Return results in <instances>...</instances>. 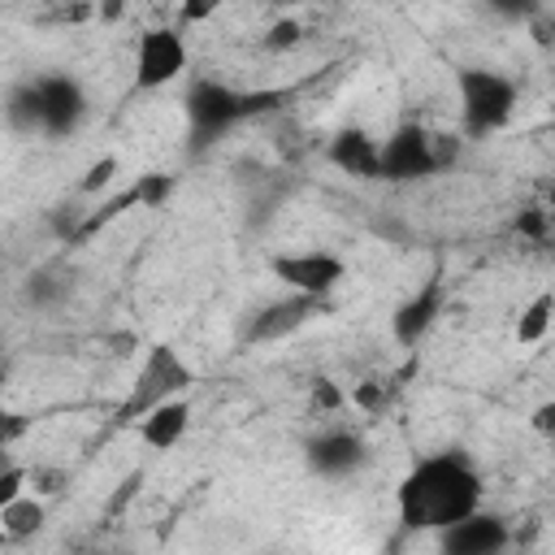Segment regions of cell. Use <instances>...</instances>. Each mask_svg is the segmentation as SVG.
Returning a JSON list of instances; mask_svg holds the SVG:
<instances>
[{
  "label": "cell",
  "instance_id": "5b68a950",
  "mask_svg": "<svg viewBox=\"0 0 555 555\" xmlns=\"http://www.w3.org/2000/svg\"><path fill=\"white\" fill-rule=\"evenodd\" d=\"M273 100L278 95H251V91L225 87L217 78H199L186 91V121H191L195 143H212L217 134H225L230 126H238L243 117H251L256 108H264Z\"/></svg>",
  "mask_w": 555,
  "mask_h": 555
},
{
  "label": "cell",
  "instance_id": "9c48e42d",
  "mask_svg": "<svg viewBox=\"0 0 555 555\" xmlns=\"http://www.w3.org/2000/svg\"><path fill=\"white\" fill-rule=\"evenodd\" d=\"M35 104H39V130L43 134H69V130H78V121L87 113V95H82L78 78H69V74L35 78Z\"/></svg>",
  "mask_w": 555,
  "mask_h": 555
},
{
  "label": "cell",
  "instance_id": "52a82bcc",
  "mask_svg": "<svg viewBox=\"0 0 555 555\" xmlns=\"http://www.w3.org/2000/svg\"><path fill=\"white\" fill-rule=\"evenodd\" d=\"M269 273H273L286 291L330 299V295L343 286V278H347V260H343L338 251H325V247H299V251H278V256H269Z\"/></svg>",
  "mask_w": 555,
  "mask_h": 555
},
{
  "label": "cell",
  "instance_id": "cb8c5ba5",
  "mask_svg": "<svg viewBox=\"0 0 555 555\" xmlns=\"http://www.w3.org/2000/svg\"><path fill=\"white\" fill-rule=\"evenodd\" d=\"M113 173H117V156H104V160H95V165L87 169V178L78 182V191H82V195H95Z\"/></svg>",
  "mask_w": 555,
  "mask_h": 555
},
{
  "label": "cell",
  "instance_id": "9a60e30c",
  "mask_svg": "<svg viewBox=\"0 0 555 555\" xmlns=\"http://www.w3.org/2000/svg\"><path fill=\"white\" fill-rule=\"evenodd\" d=\"M551 325H555V291H542V295H533L520 308V317H516V343L520 347H533V343H542L551 334Z\"/></svg>",
  "mask_w": 555,
  "mask_h": 555
},
{
  "label": "cell",
  "instance_id": "ba28073f",
  "mask_svg": "<svg viewBox=\"0 0 555 555\" xmlns=\"http://www.w3.org/2000/svg\"><path fill=\"white\" fill-rule=\"evenodd\" d=\"M325 299H317V295H299V291H291L286 299H273V304H260L256 312H251V321H247V343H256V347H269V343H282V338H291V334H299L312 317H317V308H321Z\"/></svg>",
  "mask_w": 555,
  "mask_h": 555
},
{
  "label": "cell",
  "instance_id": "ffe728a7",
  "mask_svg": "<svg viewBox=\"0 0 555 555\" xmlns=\"http://www.w3.org/2000/svg\"><path fill=\"white\" fill-rule=\"evenodd\" d=\"M26 481H30V468L17 464V460H4V468H0V503L22 499L26 494Z\"/></svg>",
  "mask_w": 555,
  "mask_h": 555
},
{
  "label": "cell",
  "instance_id": "3957f363",
  "mask_svg": "<svg viewBox=\"0 0 555 555\" xmlns=\"http://www.w3.org/2000/svg\"><path fill=\"white\" fill-rule=\"evenodd\" d=\"M460 156V139L451 134H434L416 121L395 126L382 139V182H416L429 178L434 169L451 165Z\"/></svg>",
  "mask_w": 555,
  "mask_h": 555
},
{
  "label": "cell",
  "instance_id": "4fadbf2b",
  "mask_svg": "<svg viewBox=\"0 0 555 555\" xmlns=\"http://www.w3.org/2000/svg\"><path fill=\"white\" fill-rule=\"evenodd\" d=\"M325 156H330V165L338 173H347L356 182H377L382 178V143L369 130H360V126H343L330 139Z\"/></svg>",
  "mask_w": 555,
  "mask_h": 555
},
{
  "label": "cell",
  "instance_id": "7a4b0ae2",
  "mask_svg": "<svg viewBox=\"0 0 555 555\" xmlns=\"http://www.w3.org/2000/svg\"><path fill=\"white\" fill-rule=\"evenodd\" d=\"M455 91H460V121L468 139H486L503 130L520 104L516 78L486 69V65H460L455 69Z\"/></svg>",
  "mask_w": 555,
  "mask_h": 555
},
{
  "label": "cell",
  "instance_id": "484cf974",
  "mask_svg": "<svg viewBox=\"0 0 555 555\" xmlns=\"http://www.w3.org/2000/svg\"><path fill=\"white\" fill-rule=\"evenodd\" d=\"M312 390H317V403H321V408H338V403H343V395H338L330 382H317Z\"/></svg>",
  "mask_w": 555,
  "mask_h": 555
},
{
  "label": "cell",
  "instance_id": "f546056e",
  "mask_svg": "<svg viewBox=\"0 0 555 555\" xmlns=\"http://www.w3.org/2000/svg\"><path fill=\"white\" fill-rule=\"evenodd\" d=\"M551 108H555V100H551Z\"/></svg>",
  "mask_w": 555,
  "mask_h": 555
},
{
  "label": "cell",
  "instance_id": "7402d4cb",
  "mask_svg": "<svg viewBox=\"0 0 555 555\" xmlns=\"http://www.w3.org/2000/svg\"><path fill=\"white\" fill-rule=\"evenodd\" d=\"M529 425H533V434L555 451V399L538 403V408H533V416H529Z\"/></svg>",
  "mask_w": 555,
  "mask_h": 555
},
{
  "label": "cell",
  "instance_id": "8992f818",
  "mask_svg": "<svg viewBox=\"0 0 555 555\" xmlns=\"http://www.w3.org/2000/svg\"><path fill=\"white\" fill-rule=\"evenodd\" d=\"M191 52L182 26H147L134 39V91H160L182 78Z\"/></svg>",
  "mask_w": 555,
  "mask_h": 555
},
{
  "label": "cell",
  "instance_id": "5bb4252c",
  "mask_svg": "<svg viewBox=\"0 0 555 555\" xmlns=\"http://www.w3.org/2000/svg\"><path fill=\"white\" fill-rule=\"evenodd\" d=\"M134 429H139V438L152 451H173L186 438V429H191V403H186V395H173V399L156 403L152 412H143L134 421Z\"/></svg>",
  "mask_w": 555,
  "mask_h": 555
},
{
  "label": "cell",
  "instance_id": "8fae6325",
  "mask_svg": "<svg viewBox=\"0 0 555 555\" xmlns=\"http://www.w3.org/2000/svg\"><path fill=\"white\" fill-rule=\"evenodd\" d=\"M308 455V468L317 477H351L356 468H364L369 460V447L356 429H343V425H330V429H317L304 447Z\"/></svg>",
  "mask_w": 555,
  "mask_h": 555
},
{
  "label": "cell",
  "instance_id": "2e32d148",
  "mask_svg": "<svg viewBox=\"0 0 555 555\" xmlns=\"http://www.w3.org/2000/svg\"><path fill=\"white\" fill-rule=\"evenodd\" d=\"M0 529H4V538H35L39 529H43V503L35 499V494H22V499H13V503H0Z\"/></svg>",
  "mask_w": 555,
  "mask_h": 555
},
{
  "label": "cell",
  "instance_id": "277c9868",
  "mask_svg": "<svg viewBox=\"0 0 555 555\" xmlns=\"http://www.w3.org/2000/svg\"><path fill=\"white\" fill-rule=\"evenodd\" d=\"M191 382H195L191 364H186L169 343H152L147 356H143V364H139V373H134V386H130L126 403L117 408V425H134V421H139L143 412H152L156 403H165V399H173V395H186Z\"/></svg>",
  "mask_w": 555,
  "mask_h": 555
},
{
  "label": "cell",
  "instance_id": "7c38bea8",
  "mask_svg": "<svg viewBox=\"0 0 555 555\" xmlns=\"http://www.w3.org/2000/svg\"><path fill=\"white\" fill-rule=\"evenodd\" d=\"M447 308V291H442V273H429L399 308H395V317H390V334H395V343L399 347H416L429 330H434V321H438V312Z\"/></svg>",
  "mask_w": 555,
  "mask_h": 555
},
{
  "label": "cell",
  "instance_id": "6da1fadb",
  "mask_svg": "<svg viewBox=\"0 0 555 555\" xmlns=\"http://www.w3.org/2000/svg\"><path fill=\"white\" fill-rule=\"evenodd\" d=\"M481 490L486 486H481L477 464L460 447H447V451L421 455L399 477V486H395V512H399V525L403 529L438 533L451 520L477 512L481 507Z\"/></svg>",
  "mask_w": 555,
  "mask_h": 555
},
{
  "label": "cell",
  "instance_id": "30bf717a",
  "mask_svg": "<svg viewBox=\"0 0 555 555\" xmlns=\"http://www.w3.org/2000/svg\"><path fill=\"white\" fill-rule=\"evenodd\" d=\"M512 542L507 520L494 512H468L460 520H451L447 529H438V551L442 555H499Z\"/></svg>",
  "mask_w": 555,
  "mask_h": 555
},
{
  "label": "cell",
  "instance_id": "ac0fdd59",
  "mask_svg": "<svg viewBox=\"0 0 555 555\" xmlns=\"http://www.w3.org/2000/svg\"><path fill=\"white\" fill-rule=\"evenodd\" d=\"M173 186H178V182H173V173H143L130 191H134V199H139L143 208H160V204L173 195Z\"/></svg>",
  "mask_w": 555,
  "mask_h": 555
},
{
  "label": "cell",
  "instance_id": "4316f807",
  "mask_svg": "<svg viewBox=\"0 0 555 555\" xmlns=\"http://www.w3.org/2000/svg\"><path fill=\"white\" fill-rule=\"evenodd\" d=\"M22 429H26V421H22L17 412H9V416H4V434H0V442H4V447H13V438H17Z\"/></svg>",
  "mask_w": 555,
  "mask_h": 555
},
{
  "label": "cell",
  "instance_id": "e0dca14e",
  "mask_svg": "<svg viewBox=\"0 0 555 555\" xmlns=\"http://www.w3.org/2000/svg\"><path fill=\"white\" fill-rule=\"evenodd\" d=\"M9 121L17 130H39V104H35V82H17L9 91Z\"/></svg>",
  "mask_w": 555,
  "mask_h": 555
},
{
  "label": "cell",
  "instance_id": "603a6c76",
  "mask_svg": "<svg viewBox=\"0 0 555 555\" xmlns=\"http://www.w3.org/2000/svg\"><path fill=\"white\" fill-rule=\"evenodd\" d=\"M217 9H221V0H178V22H182V26H199V22H208Z\"/></svg>",
  "mask_w": 555,
  "mask_h": 555
},
{
  "label": "cell",
  "instance_id": "f1b7e54d",
  "mask_svg": "<svg viewBox=\"0 0 555 555\" xmlns=\"http://www.w3.org/2000/svg\"><path fill=\"white\" fill-rule=\"evenodd\" d=\"M117 13H121V0H104L100 4V17H117Z\"/></svg>",
  "mask_w": 555,
  "mask_h": 555
},
{
  "label": "cell",
  "instance_id": "d6986e66",
  "mask_svg": "<svg viewBox=\"0 0 555 555\" xmlns=\"http://www.w3.org/2000/svg\"><path fill=\"white\" fill-rule=\"evenodd\" d=\"M299 39H304V26L295 17H282V22H273L264 30V48L269 52H291V48H299Z\"/></svg>",
  "mask_w": 555,
  "mask_h": 555
},
{
  "label": "cell",
  "instance_id": "d4e9b609",
  "mask_svg": "<svg viewBox=\"0 0 555 555\" xmlns=\"http://www.w3.org/2000/svg\"><path fill=\"white\" fill-rule=\"evenodd\" d=\"M494 13H503V17H533L538 9H542V0H486Z\"/></svg>",
  "mask_w": 555,
  "mask_h": 555
},
{
  "label": "cell",
  "instance_id": "44dd1931",
  "mask_svg": "<svg viewBox=\"0 0 555 555\" xmlns=\"http://www.w3.org/2000/svg\"><path fill=\"white\" fill-rule=\"evenodd\" d=\"M516 230H520L525 238H533V243H546V238H551V217H546V204H538V208H520Z\"/></svg>",
  "mask_w": 555,
  "mask_h": 555
},
{
  "label": "cell",
  "instance_id": "83f0119b",
  "mask_svg": "<svg viewBox=\"0 0 555 555\" xmlns=\"http://www.w3.org/2000/svg\"><path fill=\"white\" fill-rule=\"evenodd\" d=\"M356 403H360V408H382V390L369 382V386H360V390H356Z\"/></svg>",
  "mask_w": 555,
  "mask_h": 555
}]
</instances>
